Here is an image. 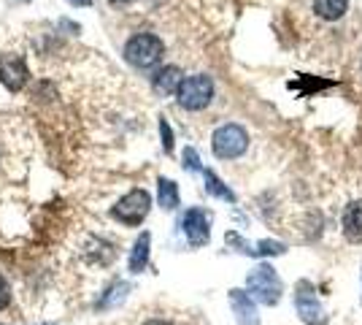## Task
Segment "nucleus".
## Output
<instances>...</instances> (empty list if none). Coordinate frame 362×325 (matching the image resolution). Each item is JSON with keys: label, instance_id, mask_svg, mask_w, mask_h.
<instances>
[{"label": "nucleus", "instance_id": "nucleus-1", "mask_svg": "<svg viewBox=\"0 0 362 325\" xmlns=\"http://www.w3.org/2000/svg\"><path fill=\"white\" fill-rule=\"evenodd\" d=\"M163 57V41L151 33H138L124 44V60L133 68H151Z\"/></svg>", "mask_w": 362, "mask_h": 325}, {"label": "nucleus", "instance_id": "nucleus-2", "mask_svg": "<svg viewBox=\"0 0 362 325\" xmlns=\"http://www.w3.org/2000/svg\"><path fill=\"white\" fill-rule=\"evenodd\" d=\"M211 147H214V155L219 157V160H235V157H241L246 152L249 136H246V130H243L241 125L227 122L214 130Z\"/></svg>", "mask_w": 362, "mask_h": 325}, {"label": "nucleus", "instance_id": "nucleus-3", "mask_svg": "<svg viewBox=\"0 0 362 325\" xmlns=\"http://www.w3.org/2000/svg\"><path fill=\"white\" fill-rule=\"evenodd\" d=\"M246 290H249V295L252 298H257L259 304H268V307H273V304H279V298H281V279H279V274L273 271L271 266H257L255 271L246 277Z\"/></svg>", "mask_w": 362, "mask_h": 325}, {"label": "nucleus", "instance_id": "nucleus-4", "mask_svg": "<svg viewBox=\"0 0 362 325\" xmlns=\"http://www.w3.org/2000/svg\"><path fill=\"white\" fill-rule=\"evenodd\" d=\"M176 98H179L181 108H187V111H200V108H206L209 103H211L214 81L209 76H203V74L187 76L184 81H181Z\"/></svg>", "mask_w": 362, "mask_h": 325}, {"label": "nucleus", "instance_id": "nucleus-5", "mask_svg": "<svg viewBox=\"0 0 362 325\" xmlns=\"http://www.w3.org/2000/svg\"><path fill=\"white\" fill-rule=\"evenodd\" d=\"M151 198L146 190H130L124 198L117 201V206L111 209V217L122 222V225H138L144 217L149 215Z\"/></svg>", "mask_w": 362, "mask_h": 325}, {"label": "nucleus", "instance_id": "nucleus-6", "mask_svg": "<svg viewBox=\"0 0 362 325\" xmlns=\"http://www.w3.org/2000/svg\"><path fill=\"white\" fill-rule=\"evenodd\" d=\"M0 81L8 93H19L25 90V84L30 81V71L28 62L22 60L19 55H3L0 57Z\"/></svg>", "mask_w": 362, "mask_h": 325}, {"label": "nucleus", "instance_id": "nucleus-7", "mask_svg": "<svg viewBox=\"0 0 362 325\" xmlns=\"http://www.w3.org/2000/svg\"><path fill=\"white\" fill-rule=\"evenodd\" d=\"M181 228H184V236H187V241L192 244V247H203V244H209V217L203 209H187L184 217H181Z\"/></svg>", "mask_w": 362, "mask_h": 325}, {"label": "nucleus", "instance_id": "nucleus-8", "mask_svg": "<svg viewBox=\"0 0 362 325\" xmlns=\"http://www.w3.org/2000/svg\"><path fill=\"white\" fill-rule=\"evenodd\" d=\"M295 307H298V314L305 325H325V312L319 307L317 295L311 293V285L303 282L298 287V295H295Z\"/></svg>", "mask_w": 362, "mask_h": 325}, {"label": "nucleus", "instance_id": "nucleus-9", "mask_svg": "<svg viewBox=\"0 0 362 325\" xmlns=\"http://www.w3.org/2000/svg\"><path fill=\"white\" fill-rule=\"evenodd\" d=\"M230 304H233V312H235V320L238 325H257L259 317H257L255 301L252 295L243 293V290H230Z\"/></svg>", "mask_w": 362, "mask_h": 325}, {"label": "nucleus", "instance_id": "nucleus-10", "mask_svg": "<svg viewBox=\"0 0 362 325\" xmlns=\"http://www.w3.org/2000/svg\"><path fill=\"white\" fill-rule=\"evenodd\" d=\"M181 71L176 68V65H165V68H160L157 74H154V90L160 95H173L179 93L181 87Z\"/></svg>", "mask_w": 362, "mask_h": 325}, {"label": "nucleus", "instance_id": "nucleus-11", "mask_svg": "<svg viewBox=\"0 0 362 325\" xmlns=\"http://www.w3.org/2000/svg\"><path fill=\"white\" fill-rule=\"evenodd\" d=\"M344 233L354 244L362 241V201H354L346 206V212H344Z\"/></svg>", "mask_w": 362, "mask_h": 325}, {"label": "nucleus", "instance_id": "nucleus-12", "mask_svg": "<svg viewBox=\"0 0 362 325\" xmlns=\"http://www.w3.org/2000/svg\"><path fill=\"white\" fill-rule=\"evenodd\" d=\"M149 241H151L149 233H141V239H138L133 252H130V271L133 274H141L146 268V263H149Z\"/></svg>", "mask_w": 362, "mask_h": 325}, {"label": "nucleus", "instance_id": "nucleus-13", "mask_svg": "<svg viewBox=\"0 0 362 325\" xmlns=\"http://www.w3.org/2000/svg\"><path fill=\"white\" fill-rule=\"evenodd\" d=\"M349 8V0H314V11L317 16L327 19V22H335L341 16L346 14Z\"/></svg>", "mask_w": 362, "mask_h": 325}, {"label": "nucleus", "instance_id": "nucleus-14", "mask_svg": "<svg viewBox=\"0 0 362 325\" xmlns=\"http://www.w3.org/2000/svg\"><path fill=\"white\" fill-rule=\"evenodd\" d=\"M157 201H160V206L163 209H176L179 206V187L173 185L170 179H160L157 182Z\"/></svg>", "mask_w": 362, "mask_h": 325}, {"label": "nucleus", "instance_id": "nucleus-15", "mask_svg": "<svg viewBox=\"0 0 362 325\" xmlns=\"http://www.w3.org/2000/svg\"><path fill=\"white\" fill-rule=\"evenodd\" d=\"M203 176H206V190H209L211 195H216V198H225V201H235V195H233V193H230V190H227V187L216 179V173L206 171Z\"/></svg>", "mask_w": 362, "mask_h": 325}, {"label": "nucleus", "instance_id": "nucleus-16", "mask_svg": "<svg viewBox=\"0 0 362 325\" xmlns=\"http://www.w3.org/2000/svg\"><path fill=\"white\" fill-rule=\"evenodd\" d=\"M127 290H130V285H124V282H117L111 290H108V295L98 304L100 309H108V307H114V304H122L124 301V295H127Z\"/></svg>", "mask_w": 362, "mask_h": 325}, {"label": "nucleus", "instance_id": "nucleus-17", "mask_svg": "<svg viewBox=\"0 0 362 325\" xmlns=\"http://www.w3.org/2000/svg\"><path fill=\"white\" fill-rule=\"evenodd\" d=\"M160 130H163V147H165V152H173V133H170L165 120H160Z\"/></svg>", "mask_w": 362, "mask_h": 325}, {"label": "nucleus", "instance_id": "nucleus-18", "mask_svg": "<svg viewBox=\"0 0 362 325\" xmlns=\"http://www.w3.org/2000/svg\"><path fill=\"white\" fill-rule=\"evenodd\" d=\"M184 166L189 171H197L200 169V160H197V152L195 149H184Z\"/></svg>", "mask_w": 362, "mask_h": 325}, {"label": "nucleus", "instance_id": "nucleus-19", "mask_svg": "<svg viewBox=\"0 0 362 325\" xmlns=\"http://www.w3.org/2000/svg\"><path fill=\"white\" fill-rule=\"evenodd\" d=\"M8 298H11V293H8V282L0 277V309L8 304Z\"/></svg>", "mask_w": 362, "mask_h": 325}, {"label": "nucleus", "instance_id": "nucleus-20", "mask_svg": "<svg viewBox=\"0 0 362 325\" xmlns=\"http://www.w3.org/2000/svg\"><path fill=\"white\" fill-rule=\"evenodd\" d=\"M71 6H78V8H87V6H92V0H68Z\"/></svg>", "mask_w": 362, "mask_h": 325}, {"label": "nucleus", "instance_id": "nucleus-21", "mask_svg": "<svg viewBox=\"0 0 362 325\" xmlns=\"http://www.w3.org/2000/svg\"><path fill=\"white\" fill-rule=\"evenodd\" d=\"M144 325H173V323H168V320H146Z\"/></svg>", "mask_w": 362, "mask_h": 325}, {"label": "nucleus", "instance_id": "nucleus-22", "mask_svg": "<svg viewBox=\"0 0 362 325\" xmlns=\"http://www.w3.org/2000/svg\"><path fill=\"white\" fill-rule=\"evenodd\" d=\"M111 6H127V3H133V0H108Z\"/></svg>", "mask_w": 362, "mask_h": 325}]
</instances>
